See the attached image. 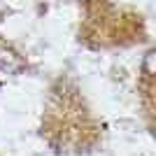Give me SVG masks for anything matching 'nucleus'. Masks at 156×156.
<instances>
[{
	"instance_id": "f257e3e1",
	"label": "nucleus",
	"mask_w": 156,
	"mask_h": 156,
	"mask_svg": "<svg viewBox=\"0 0 156 156\" xmlns=\"http://www.w3.org/2000/svg\"><path fill=\"white\" fill-rule=\"evenodd\" d=\"M0 70L7 72V75H16V72L23 70V61L12 49H0Z\"/></svg>"
},
{
	"instance_id": "f03ea898",
	"label": "nucleus",
	"mask_w": 156,
	"mask_h": 156,
	"mask_svg": "<svg viewBox=\"0 0 156 156\" xmlns=\"http://www.w3.org/2000/svg\"><path fill=\"white\" fill-rule=\"evenodd\" d=\"M154 58H156V54L154 51H147V56H144V63H142V70L147 77H151L154 75Z\"/></svg>"
}]
</instances>
